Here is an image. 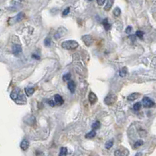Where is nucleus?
Returning <instances> with one entry per match:
<instances>
[{"label": "nucleus", "instance_id": "f257e3e1", "mask_svg": "<svg viewBox=\"0 0 156 156\" xmlns=\"http://www.w3.org/2000/svg\"><path fill=\"white\" fill-rule=\"evenodd\" d=\"M61 45H62V48L66 49V50H74L79 46V44L77 43V41H74V40H69V41H63Z\"/></svg>", "mask_w": 156, "mask_h": 156}, {"label": "nucleus", "instance_id": "f03ea898", "mask_svg": "<svg viewBox=\"0 0 156 156\" xmlns=\"http://www.w3.org/2000/svg\"><path fill=\"white\" fill-rule=\"evenodd\" d=\"M116 99H117V97H116V94L112 93V92H110V93H109L106 95V97L104 99V102H105V103L106 105L111 106L112 104L115 103L116 102Z\"/></svg>", "mask_w": 156, "mask_h": 156}, {"label": "nucleus", "instance_id": "7ed1b4c3", "mask_svg": "<svg viewBox=\"0 0 156 156\" xmlns=\"http://www.w3.org/2000/svg\"><path fill=\"white\" fill-rule=\"evenodd\" d=\"M82 41L86 44V46H91L94 43V39L90 35H85L82 36Z\"/></svg>", "mask_w": 156, "mask_h": 156}, {"label": "nucleus", "instance_id": "20e7f679", "mask_svg": "<svg viewBox=\"0 0 156 156\" xmlns=\"http://www.w3.org/2000/svg\"><path fill=\"white\" fill-rule=\"evenodd\" d=\"M129 151L127 150V148H124V147H122V148H119V149H117V150L115 151L114 152V156H128L129 155Z\"/></svg>", "mask_w": 156, "mask_h": 156}, {"label": "nucleus", "instance_id": "39448f33", "mask_svg": "<svg viewBox=\"0 0 156 156\" xmlns=\"http://www.w3.org/2000/svg\"><path fill=\"white\" fill-rule=\"evenodd\" d=\"M142 102H143V106L146 108H151L152 106H155V102L152 99H151L150 98L148 97H144L143 98V100H142Z\"/></svg>", "mask_w": 156, "mask_h": 156}, {"label": "nucleus", "instance_id": "423d86ee", "mask_svg": "<svg viewBox=\"0 0 156 156\" xmlns=\"http://www.w3.org/2000/svg\"><path fill=\"white\" fill-rule=\"evenodd\" d=\"M24 13H19L17 16H15L14 17H13L10 19V21H12V22H10L9 24H15V23H17V22H20V21H21L24 18Z\"/></svg>", "mask_w": 156, "mask_h": 156}, {"label": "nucleus", "instance_id": "0eeeda50", "mask_svg": "<svg viewBox=\"0 0 156 156\" xmlns=\"http://www.w3.org/2000/svg\"><path fill=\"white\" fill-rule=\"evenodd\" d=\"M21 94V91L20 89L18 88H16L15 90H13V91L11 92V94H10V98H11V99L13 101H16L17 100V98H19V96H20V94Z\"/></svg>", "mask_w": 156, "mask_h": 156}, {"label": "nucleus", "instance_id": "6e6552de", "mask_svg": "<svg viewBox=\"0 0 156 156\" xmlns=\"http://www.w3.org/2000/svg\"><path fill=\"white\" fill-rule=\"evenodd\" d=\"M13 53L14 54L15 56H17L19 54H21V52H22V48H21V45L19 44H13Z\"/></svg>", "mask_w": 156, "mask_h": 156}, {"label": "nucleus", "instance_id": "1a4fd4ad", "mask_svg": "<svg viewBox=\"0 0 156 156\" xmlns=\"http://www.w3.org/2000/svg\"><path fill=\"white\" fill-rule=\"evenodd\" d=\"M88 100L91 105H94L98 100V98L96 96V94L93 93V92H90L88 95Z\"/></svg>", "mask_w": 156, "mask_h": 156}, {"label": "nucleus", "instance_id": "9d476101", "mask_svg": "<svg viewBox=\"0 0 156 156\" xmlns=\"http://www.w3.org/2000/svg\"><path fill=\"white\" fill-rule=\"evenodd\" d=\"M29 145H30L29 141H28L27 139H24V140H23L21 143V149H22L23 151L27 150V149H28V147H29Z\"/></svg>", "mask_w": 156, "mask_h": 156}, {"label": "nucleus", "instance_id": "9b49d317", "mask_svg": "<svg viewBox=\"0 0 156 156\" xmlns=\"http://www.w3.org/2000/svg\"><path fill=\"white\" fill-rule=\"evenodd\" d=\"M55 103L58 106H61L63 103V99L59 94H56L55 95Z\"/></svg>", "mask_w": 156, "mask_h": 156}, {"label": "nucleus", "instance_id": "f8f14e48", "mask_svg": "<svg viewBox=\"0 0 156 156\" xmlns=\"http://www.w3.org/2000/svg\"><path fill=\"white\" fill-rule=\"evenodd\" d=\"M68 88L70 91L71 93H74L75 88H76V85H75V83L73 80L68 81Z\"/></svg>", "mask_w": 156, "mask_h": 156}, {"label": "nucleus", "instance_id": "ddd939ff", "mask_svg": "<svg viewBox=\"0 0 156 156\" xmlns=\"http://www.w3.org/2000/svg\"><path fill=\"white\" fill-rule=\"evenodd\" d=\"M113 3H114V0H107L104 9L106 11H109V9L112 8V6H113Z\"/></svg>", "mask_w": 156, "mask_h": 156}, {"label": "nucleus", "instance_id": "4468645a", "mask_svg": "<svg viewBox=\"0 0 156 156\" xmlns=\"http://www.w3.org/2000/svg\"><path fill=\"white\" fill-rule=\"evenodd\" d=\"M24 91H25V94L27 96H31L35 93V88H26L24 89Z\"/></svg>", "mask_w": 156, "mask_h": 156}, {"label": "nucleus", "instance_id": "2eb2a0df", "mask_svg": "<svg viewBox=\"0 0 156 156\" xmlns=\"http://www.w3.org/2000/svg\"><path fill=\"white\" fill-rule=\"evenodd\" d=\"M139 95H140V94H139L138 93H132V94H130V95H128L127 99L129 101H134L139 97Z\"/></svg>", "mask_w": 156, "mask_h": 156}, {"label": "nucleus", "instance_id": "dca6fc26", "mask_svg": "<svg viewBox=\"0 0 156 156\" xmlns=\"http://www.w3.org/2000/svg\"><path fill=\"white\" fill-rule=\"evenodd\" d=\"M102 24H103L104 27H105V29L106 31H109L110 28H111V25L109 23V21H108V19H105L102 22Z\"/></svg>", "mask_w": 156, "mask_h": 156}, {"label": "nucleus", "instance_id": "f3484780", "mask_svg": "<svg viewBox=\"0 0 156 156\" xmlns=\"http://www.w3.org/2000/svg\"><path fill=\"white\" fill-rule=\"evenodd\" d=\"M95 135H96V132H95V130H91V131H90L89 133H88L87 134L85 135V137L86 138H93V137H95Z\"/></svg>", "mask_w": 156, "mask_h": 156}, {"label": "nucleus", "instance_id": "a211bd4d", "mask_svg": "<svg viewBox=\"0 0 156 156\" xmlns=\"http://www.w3.org/2000/svg\"><path fill=\"white\" fill-rule=\"evenodd\" d=\"M67 155V148L65 147H61L60 151H59V156H66Z\"/></svg>", "mask_w": 156, "mask_h": 156}, {"label": "nucleus", "instance_id": "6ab92c4d", "mask_svg": "<svg viewBox=\"0 0 156 156\" xmlns=\"http://www.w3.org/2000/svg\"><path fill=\"white\" fill-rule=\"evenodd\" d=\"M113 14L115 17H119L121 14V9L119 7H116L113 10Z\"/></svg>", "mask_w": 156, "mask_h": 156}, {"label": "nucleus", "instance_id": "aec40b11", "mask_svg": "<svg viewBox=\"0 0 156 156\" xmlns=\"http://www.w3.org/2000/svg\"><path fill=\"white\" fill-rule=\"evenodd\" d=\"M127 72H128V70H127V67L123 68V69L120 70V72H119V75H120V77H125V76L127 74Z\"/></svg>", "mask_w": 156, "mask_h": 156}, {"label": "nucleus", "instance_id": "412c9836", "mask_svg": "<svg viewBox=\"0 0 156 156\" xmlns=\"http://www.w3.org/2000/svg\"><path fill=\"white\" fill-rule=\"evenodd\" d=\"M99 127H100V123L98 121H96L95 123L92 124V129H93V130H98Z\"/></svg>", "mask_w": 156, "mask_h": 156}, {"label": "nucleus", "instance_id": "4be33fe9", "mask_svg": "<svg viewBox=\"0 0 156 156\" xmlns=\"http://www.w3.org/2000/svg\"><path fill=\"white\" fill-rule=\"evenodd\" d=\"M113 145V140H110L108 142H106V149H110Z\"/></svg>", "mask_w": 156, "mask_h": 156}, {"label": "nucleus", "instance_id": "5701e85b", "mask_svg": "<svg viewBox=\"0 0 156 156\" xmlns=\"http://www.w3.org/2000/svg\"><path fill=\"white\" fill-rule=\"evenodd\" d=\"M44 45L46 46V47H49L51 45V43H52V41H51L50 38H46V39H44Z\"/></svg>", "mask_w": 156, "mask_h": 156}, {"label": "nucleus", "instance_id": "b1692460", "mask_svg": "<svg viewBox=\"0 0 156 156\" xmlns=\"http://www.w3.org/2000/svg\"><path fill=\"white\" fill-rule=\"evenodd\" d=\"M143 144H144V142H143V141H141V140H140V141H137L136 142L135 144H134V148H137V147H141V145H143Z\"/></svg>", "mask_w": 156, "mask_h": 156}, {"label": "nucleus", "instance_id": "393cba45", "mask_svg": "<svg viewBox=\"0 0 156 156\" xmlns=\"http://www.w3.org/2000/svg\"><path fill=\"white\" fill-rule=\"evenodd\" d=\"M141 102H137V103L134 104V106H133V109L135 110V111H138L139 109H141Z\"/></svg>", "mask_w": 156, "mask_h": 156}, {"label": "nucleus", "instance_id": "a878e982", "mask_svg": "<svg viewBox=\"0 0 156 156\" xmlns=\"http://www.w3.org/2000/svg\"><path fill=\"white\" fill-rule=\"evenodd\" d=\"M71 77V74H66L64 76H63V80L64 81H69L70 80V79Z\"/></svg>", "mask_w": 156, "mask_h": 156}, {"label": "nucleus", "instance_id": "bb28decb", "mask_svg": "<svg viewBox=\"0 0 156 156\" xmlns=\"http://www.w3.org/2000/svg\"><path fill=\"white\" fill-rule=\"evenodd\" d=\"M143 35H144V32L141 31H137L136 32V36L140 38V39H142Z\"/></svg>", "mask_w": 156, "mask_h": 156}, {"label": "nucleus", "instance_id": "cd10ccee", "mask_svg": "<svg viewBox=\"0 0 156 156\" xmlns=\"http://www.w3.org/2000/svg\"><path fill=\"white\" fill-rule=\"evenodd\" d=\"M70 7L66 8V9L63 10V12H62V15H63V16H66V15H68L69 14V13H70Z\"/></svg>", "mask_w": 156, "mask_h": 156}, {"label": "nucleus", "instance_id": "c85d7f7f", "mask_svg": "<svg viewBox=\"0 0 156 156\" xmlns=\"http://www.w3.org/2000/svg\"><path fill=\"white\" fill-rule=\"evenodd\" d=\"M105 3H106V0H97V3L98 6H103Z\"/></svg>", "mask_w": 156, "mask_h": 156}, {"label": "nucleus", "instance_id": "c756f323", "mask_svg": "<svg viewBox=\"0 0 156 156\" xmlns=\"http://www.w3.org/2000/svg\"><path fill=\"white\" fill-rule=\"evenodd\" d=\"M131 32H132V27L130 26H128L127 27V29H126V33L129 35V34H130Z\"/></svg>", "mask_w": 156, "mask_h": 156}, {"label": "nucleus", "instance_id": "7c9ffc66", "mask_svg": "<svg viewBox=\"0 0 156 156\" xmlns=\"http://www.w3.org/2000/svg\"><path fill=\"white\" fill-rule=\"evenodd\" d=\"M54 102H53V101L51 100L48 102V104H49L52 107H53V106H55V103H54Z\"/></svg>", "mask_w": 156, "mask_h": 156}, {"label": "nucleus", "instance_id": "2f4dec72", "mask_svg": "<svg viewBox=\"0 0 156 156\" xmlns=\"http://www.w3.org/2000/svg\"><path fill=\"white\" fill-rule=\"evenodd\" d=\"M32 57H34V58H35V59H40V56H35V55H33Z\"/></svg>", "mask_w": 156, "mask_h": 156}, {"label": "nucleus", "instance_id": "473e14b6", "mask_svg": "<svg viewBox=\"0 0 156 156\" xmlns=\"http://www.w3.org/2000/svg\"><path fill=\"white\" fill-rule=\"evenodd\" d=\"M134 156H142V153L141 152H138V153H137Z\"/></svg>", "mask_w": 156, "mask_h": 156}, {"label": "nucleus", "instance_id": "72a5a7b5", "mask_svg": "<svg viewBox=\"0 0 156 156\" xmlns=\"http://www.w3.org/2000/svg\"><path fill=\"white\" fill-rule=\"evenodd\" d=\"M88 1H92V0H88Z\"/></svg>", "mask_w": 156, "mask_h": 156}, {"label": "nucleus", "instance_id": "f704fd0d", "mask_svg": "<svg viewBox=\"0 0 156 156\" xmlns=\"http://www.w3.org/2000/svg\"><path fill=\"white\" fill-rule=\"evenodd\" d=\"M21 1H24V0H21Z\"/></svg>", "mask_w": 156, "mask_h": 156}]
</instances>
